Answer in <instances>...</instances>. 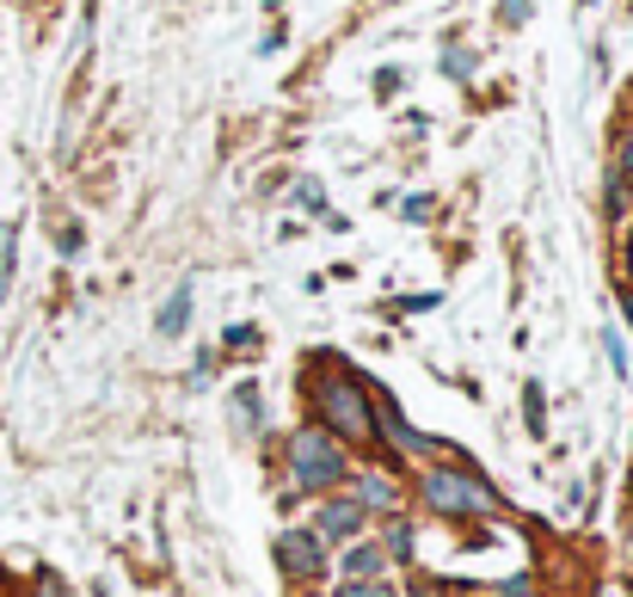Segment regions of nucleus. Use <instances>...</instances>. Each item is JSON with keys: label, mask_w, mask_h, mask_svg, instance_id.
Masks as SVG:
<instances>
[{"label": "nucleus", "mask_w": 633, "mask_h": 597, "mask_svg": "<svg viewBox=\"0 0 633 597\" xmlns=\"http://www.w3.org/2000/svg\"><path fill=\"white\" fill-rule=\"evenodd\" d=\"M609 363H615V376L628 370V351H621V333H609Z\"/></svg>", "instance_id": "18"}, {"label": "nucleus", "mask_w": 633, "mask_h": 597, "mask_svg": "<svg viewBox=\"0 0 633 597\" xmlns=\"http://www.w3.org/2000/svg\"><path fill=\"white\" fill-rule=\"evenodd\" d=\"M344 566H351V579H382L387 554H382V542H357V549L344 554Z\"/></svg>", "instance_id": "6"}, {"label": "nucleus", "mask_w": 633, "mask_h": 597, "mask_svg": "<svg viewBox=\"0 0 633 597\" xmlns=\"http://www.w3.org/2000/svg\"><path fill=\"white\" fill-rule=\"evenodd\" d=\"M13 240H19V228L0 222V296H7V283H13Z\"/></svg>", "instance_id": "11"}, {"label": "nucleus", "mask_w": 633, "mask_h": 597, "mask_svg": "<svg viewBox=\"0 0 633 597\" xmlns=\"http://www.w3.org/2000/svg\"><path fill=\"white\" fill-rule=\"evenodd\" d=\"M228 346L234 351H259V327H228Z\"/></svg>", "instance_id": "15"}, {"label": "nucleus", "mask_w": 633, "mask_h": 597, "mask_svg": "<svg viewBox=\"0 0 633 597\" xmlns=\"http://www.w3.org/2000/svg\"><path fill=\"white\" fill-rule=\"evenodd\" d=\"M363 530V505L357 499H326L320 505V542H344Z\"/></svg>", "instance_id": "5"}, {"label": "nucleus", "mask_w": 633, "mask_h": 597, "mask_svg": "<svg viewBox=\"0 0 633 597\" xmlns=\"http://www.w3.org/2000/svg\"><path fill=\"white\" fill-rule=\"evenodd\" d=\"M339 597H394L382 579H351V585H339Z\"/></svg>", "instance_id": "14"}, {"label": "nucleus", "mask_w": 633, "mask_h": 597, "mask_svg": "<svg viewBox=\"0 0 633 597\" xmlns=\"http://www.w3.org/2000/svg\"><path fill=\"white\" fill-rule=\"evenodd\" d=\"M271 554H278V566L290 579H320L326 573V542L314 530H283L278 542H271Z\"/></svg>", "instance_id": "4"}, {"label": "nucleus", "mask_w": 633, "mask_h": 597, "mask_svg": "<svg viewBox=\"0 0 633 597\" xmlns=\"http://www.w3.org/2000/svg\"><path fill=\"white\" fill-rule=\"evenodd\" d=\"M621 173L633 179V124H628V136H621Z\"/></svg>", "instance_id": "19"}, {"label": "nucleus", "mask_w": 633, "mask_h": 597, "mask_svg": "<svg viewBox=\"0 0 633 597\" xmlns=\"http://www.w3.org/2000/svg\"><path fill=\"white\" fill-rule=\"evenodd\" d=\"M357 505H375V511H394V505H400V493L387 487L382 474H370V481H363V499H357Z\"/></svg>", "instance_id": "9"}, {"label": "nucleus", "mask_w": 633, "mask_h": 597, "mask_svg": "<svg viewBox=\"0 0 633 597\" xmlns=\"http://www.w3.org/2000/svg\"><path fill=\"white\" fill-rule=\"evenodd\" d=\"M621 308H628V320H633V296H621Z\"/></svg>", "instance_id": "20"}, {"label": "nucleus", "mask_w": 633, "mask_h": 597, "mask_svg": "<svg viewBox=\"0 0 633 597\" xmlns=\"http://www.w3.org/2000/svg\"><path fill=\"white\" fill-rule=\"evenodd\" d=\"M234 407H240V419H247V425H259V382H240V388H234Z\"/></svg>", "instance_id": "13"}, {"label": "nucleus", "mask_w": 633, "mask_h": 597, "mask_svg": "<svg viewBox=\"0 0 633 597\" xmlns=\"http://www.w3.org/2000/svg\"><path fill=\"white\" fill-rule=\"evenodd\" d=\"M320 413H326V431H339L344 443H375V419H370V401L351 376H332L320 388Z\"/></svg>", "instance_id": "3"}, {"label": "nucleus", "mask_w": 633, "mask_h": 597, "mask_svg": "<svg viewBox=\"0 0 633 597\" xmlns=\"http://www.w3.org/2000/svg\"><path fill=\"white\" fill-rule=\"evenodd\" d=\"M425 505L443 511V518H493L498 511V493L479 481V474H455V469H437L425 474Z\"/></svg>", "instance_id": "1"}, {"label": "nucleus", "mask_w": 633, "mask_h": 597, "mask_svg": "<svg viewBox=\"0 0 633 597\" xmlns=\"http://www.w3.org/2000/svg\"><path fill=\"white\" fill-rule=\"evenodd\" d=\"M185 320H191V290H172L167 296V308H160V339H172V333H185Z\"/></svg>", "instance_id": "8"}, {"label": "nucleus", "mask_w": 633, "mask_h": 597, "mask_svg": "<svg viewBox=\"0 0 633 597\" xmlns=\"http://www.w3.org/2000/svg\"><path fill=\"white\" fill-rule=\"evenodd\" d=\"M290 469H295V487L302 493H326L344 481V457L339 443L326 438L320 425H308V431H295L290 438Z\"/></svg>", "instance_id": "2"}, {"label": "nucleus", "mask_w": 633, "mask_h": 597, "mask_svg": "<svg viewBox=\"0 0 633 597\" xmlns=\"http://www.w3.org/2000/svg\"><path fill=\"white\" fill-rule=\"evenodd\" d=\"M529 13H535V0H505V25H523Z\"/></svg>", "instance_id": "16"}, {"label": "nucleus", "mask_w": 633, "mask_h": 597, "mask_svg": "<svg viewBox=\"0 0 633 597\" xmlns=\"http://www.w3.org/2000/svg\"><path fill=\"white\" fill-rule=\"evenodd\" d=\"M295 198H302L308 210H320V185H314V179H302V185H295Z\"/></svg>", "instance_id": "17"}, {"label": "nucleus", "mask_w": 633, "mask_h": 597, "mask_svg": "<svg viewBox=\"0 0 633 597\" xmlns=\"http://www.w3.org/2000/svg\"><path fill=\"white\" fill-rule=\"evenodd\" d=\"M523 407H529V438L547 431V407H541V382H523Z\"/></svg>", "instance_id": "10"}, {"label": "nucleus", "mask_w": 633, "mask_h": 597, "mask_svg": "<svg viewBox=\"0 0 633 597\" xmlns=\"http://www.w3.org/2000/svg\"><path fill=\"white\" fill-rule=\"evenodd\" d=\"M628 271H633V240H628Z\"/></svg>", "instance_id": "21"}, {"label": "nucleus", "mask_w": 633, "mask_h": 597, "mask_svg": "<svg viewBox=\"0 0 633 597\" xmlns=\"http://www.w3.org/2000/svg\"><path fill=\"white\" fill-rule=\"evenodd\" d=\"M375 413H382V419H387V431H394V443H400V450H425V443H431V438H418L412 425L400 419V407H394L387 394H375Z\"/></svg>", "instance_id": "7"}, {"label": "nucleus", "mask_w": 633, "mask_h": 597, "mask_svg": "<svg viewBox=\"0 0 633 597\" xmlns=\"http://www.w3.org/2000/svg\"><path fill=\"white\" fill-rule=\"evenodd\" d=\"M264 7H271V13H278V7H283V0H264Z\"/></svg>", "instance_id": "22"}, {"label": "nucleus", "mask_w": 633, "mask_h": 597, "mask_svg": "<svg viewBox=\"0 0 633 597\" xmlns=\"http://www.w3.org/2000/svg\"><path fill=\"white\" fill-rule=\"evenodd\" d=\"M382 554H394V561H412V554H418L412 530H406V523H394V530H387V542H382Z\"/></svg>", "instance_id": "12"}, {"label": "nucleus", "mask_w": 633, "mask_h": 597, "mask_svg": "<svg viewBox=\"0 0 633 597\" xmlns=\"http://www.w3.org/2000/svg\"><path fill=\"white\" fill-rule=\"evenodd\" d=\"M585 7H590V0H585Z\"/></svg>", "instance_id": "23"}]
</instances>
